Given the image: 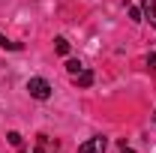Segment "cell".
Instances as JSON below:
<instances>
[{
	"instance_id": "cell-6",
	"label": "cell",
	"mask_w": 156,
	"mask_h": 153,
	"mask_svg": "<svg viewBox=\"0 0 156 153\" xmlns=\"http://www.w3.org/2000/svg\"><path fill=\"white\" fill-rule=\"evenodd\" d=\"M54 51H57V54H69V42H66L63 36H57L54 39Z\"/></svg>"
},
{
	"instance_id": "cell-2",
	"label": "cell",
	"mask_w": 156,
	"mask_h": 153,
	"mask_svg": "<svg viewBox=\"0 0 156 153\" xmlns=\"http://www.w3.org/2000/svg\"><path fill=\"white\" fill-rule=\"evenodd\" d=\"M105 150H108V138H102V135H93L90 141H84L78 147V153H105Z\"/></svg>"
},
{
	"instance_id": "cell-7",
	"label": "cell",
	"mask_w": 156,
	"mask_h": 153,
	"mask_svg": "<svg viewBox=\"0 0 156 153\" xmlns=\"http://www.w3.org/2000/svg\"><path fill=\"white\" fill-rule=\"evenodd\" d=\"M0 48H9V51H21V42H9V39L0 33Z\"/></svg>"
},
{
	"instance_id": "cell-1",
	"label": "cell",
	"mask_w": 156,
	"mask_h": 153,
	"mask_svg": "<svg viewBox=\"0 0 156 153\" xmlns=\"http://www.w3.org/2000/svg\"><path fill=\"white\" fill-rule=\"evenodd\" d=\"M27 90H30L33 99H42V102H45V99H51V90H54V87H51L45 78H30V81H27Z\"/></svg>"
},
{
	"instance_id": "cell-9",
	"label": "cell",
	"mask_w": 156,
	"mask_h": 153,
	"mask_svg": "<svg viewBox=\"0 0 156 153\" xmlns=\"http://www.w3.org/2000/svg\"><path fill=\"white\" fill-rule=\"evenodd\" d=\"M129 18H132V21L138 24V21H144V12H141L138 6H129Z\"/></svg>"
},
{
	"instance_id": "cell-12",
	"label": "cell",
	"mask_w": 156,
	"mask_h": 153,
	"mask_svg": "<svg viewBox=\"0 0 156 153\" xmlns=\"http://www.w3.org/2000/svg\"><path fill=\"white\" fill-rule=\"evenodd\" d=\"M21 153H27V150H21Z\"/></svg>"
},
{
	"instance_id": "cell-5",
	"label": "cell",
	"mask_w": 156,
	"mask_h": 153,
	"mask_svg": "<svg viewBox=\"0 0 156 153\" xmlns=\"http://www.w3.org/2000/svg\"><path fill=\"white\" fill-rule=\"evenodd\" d=\"M72 81H75L78 87H90V84H93V72H90V69H81L78 75H72Z\"/></svg>"
},
{
	"instance_id": "cell-10",
	"label": "cell",
	"mask_w": 156,
	"mask_h": 153,
	"mask_svg": "<svg viewBox=\"0 0 156 153\" xmlns=\"http://www.w3.org/2000/svg\"><path fill=\"white\" fill-rule=\"evenodd\" d=\"M6 141H9L12 147H21V141H24V138H21L18 132H9V135H6Z\"/></svg>"
},
{
	"instance_id": "cell-13",
	"label": "cell",
	"mask_w": 156,
	"mask_h": 153,
	"mask_svg": "<svg viewBox=\"0 0 156 153\" xmlns=\"http://www.w3.org/2000/svg\"><path fill=\"white\" fill-rule=\"evenodd\" d=\"M153 120H156V114H153Z\"/></svg>"
},
{
	"instance_id": "cell-3",
	"label": "cell",
	"mask_w": 156,
	"mask_h": 153,
	"mask_svg": "<svg viewBox=\"0 0 156 153\" xmlns=\"http://www.w3.org/2000/svg\"><path fill=\"white\" fill-rule=\"evenodd\" d=\"M33 153H57V141H54V138H48V135H39Z\"/></svg>"
},
{
	"instance_id": "cell-11",
	"label": "cell",
	"mask_w": 156,
	"mask_h": 153,
	"mask_svg": "<svg viewBox=\"0 0 156 153\" xmlns=\"http://www.w3.org/2000/svg\"><path fill=\"white\" fill-rule=\"evenodd\" d=\"M147 66H150V72H156V51L150 54V57H147Z\"/></svg>"
},
{
	"instance_id": "cell-4",
	"label": "cell",
	"mask_w": 156,
	"mask_h": 153,
	"mask_svg": "<svg viewBox=\"0 0 156 153\" xmlns=\"http://www.w3.org/2000/svg\"><path fill=\"white\" fill-rule=\"evenodd\" d=\"M141 12H144V18L156 27V0H141Z\"/></svg>"
},
{
	"instance_id": "cell-8",
	"label": "cell",
	"mask_w": 156,
	"mask_h": 153,
	"mask_svg": "<svg viewBox=\"0 0 156 153\" xmlns=\"http://www.w3.org/2000/svg\"><path fill=\"white\" fill-rule=\"evenodd\" d=\"M81 69H84V66H81L78 60H66V72H69V75H78Z\"/></svg>"
}]
</instances>
